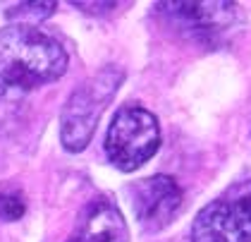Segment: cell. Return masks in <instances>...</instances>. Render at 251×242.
I'll list each match as a JSON object with an SVG mask.
<instances>
[{
	"label": "cell",
	"instance_id": "52a82bcc",
	"mask_svg": "<svg viewBox=\"0 0 251 242\" xmlns=\"http://www.w3.org/2000/svg\"><path fill=\"white\" fill-rule=\"evenodd\" d=\"M129 230L115 202L98 197L81 209L77 228L67 242H127Z\"/></svg>",
	"mask_w": 251,
	"mask_h": 242
},
{
	"label": "cell",
	"instance_id": "8992f818",
	"mask_svg": "<svg viewBox=\"0 0 251 242\" xmlns=\"http://www.w3.org/2000/svg\"><path fill=\"white\" fill-rule=\"evenodd\" d=\"M158 10L196 41H215L237 19L234 2H158Z\"/></svg>",
	"mask_w": 251,
	"mask_h": 242
},
{
	"label": "cell",
	"instance_id": "ba28073f",
	"mask_svg": "<svg viewBox=\"0 0 251 242\" xmlns=\"http://www.w3.org/2000/svg\"><path fill=\"white\" fill-rule=\"evenodd\" d=\"M55 12V2H20L15 7L7 10V17L15 24H24V27H34L50 17Z\"/></svg>",
	"mask_w": 251,
	"mask_h": 242
},
{
	"label": "cell",
	"instance_id": "277c9868",
	"mask_svg": "<svg viewBox=\"0 0 251 242\" xmlns=\"http://www.w3.org/2000/svg\"><path fill=\"white\" fill-rule=\"evenodd\" d=\"M192 242H251V180L230 185L199 211Z\"/></svg>",
	"mask_w": 251,
	"mask_h": 242
},
{
	"label": "cell",
	"instance_id": "3957f363",
	"mask_svg": "<svg viewBox=\"0 0 251 242\" xmlns=\"http://www.w3.org/2000/svg\"><path fill=\"white\" fill-rule=\"evenodd\" d=\"M160 147V127L151 111L141 106H125L115 113L108 134H105V153L108 161L122 170H139Z\"/></svg>",
	"mask_w": 251,
	"mask_h": 242
},
{
	"label": "cell",
	"instance_id": "5b68a950",
	"mask_svg": "<svg viewBox=\"0 0 251 242\" xmlns=\"http://www.w3.org/2000/svg\"><path fill=\"white\" fill-rule=\"evenodd\" d=\"M182 187L170 175H153L129 187L134 218L146 233H158L173 223L182 209Z\"/></svg>",
	"mask_w": 251,
	"mask_h": 242
},
{
	"label": "cell",
	"instance_id": "7a4b0ae2",
	"mask_svg": "<svg viewBox=\"0 0 251 242\" xmlns=\"http://www.w3.org/2000/svg\"><path fill=\"white\" fill-rule=\"evenodd\" d=\"M122 79H125V72L115 65H108L91 79H86L67 98L62 108V118H60V139L67 151L77 153L86 149V144L91 142L96 132L100 115L105 111V106L113 101Z\"/></svg>",
	"mask_w": 251,
	"mask_h": 242
},
{
	"label": "cell",
	"instance_id": "9c48e42d",
	"mask_svg": "<svg viewBox=\"0 0 251 242\" xmlns=\"http://www.w3.org/2000/svg\"><path fill=\"white\" fill-rule=\"evenodd\" d=\"M26 204L22 199L20 192H0V218L2 221H17L24 216Z\"/></svg>",
	"mask_w": 251,
	"mask_h": 242
},
{
	"label": "cell",
	"instance_id": "6da1fadb",
	"mask_svg": "<svg viewBox=\"0 0 251 242\" xmlns=\"http://www.w3.org/2000/svg\"><path fill=\"white\" fill-rule=\"evenodd\" d=\"M67 65L65 48L46 31L24 24L0 29V106L58 82Z\"/></svg>",
	"mask_w": 251,
	"mask_h": 242
}]
</instances>
